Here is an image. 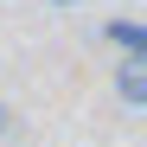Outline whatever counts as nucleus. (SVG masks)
<instances>
[{
  "instance_id": "nucleus-4",
  "label": "nucleus",
  "mask_w": 147,
  "mask_h": 147,
  "mask_svg": "<svg viewBox=\"0 0 147 147\" xmlns=\"http://www.w3.org/2000/svg\"><path fill=\"white\" fill-rule=\"evenodd\" d=\"M51 7H77V0H51Z\"/></svg>"
},
{
  "instance_id": "nucleus-2",
  "label": "nucleus",
  "mask_w": 147,
  "mask_h": 147,
  "mask_svg": "<svg viewBox=\"0 0 147 147\" xmlns=\"http://www.w3.org/2000/svg\"><path fill=\"white\" fill-rule=\"evenodd\" d=\"M109 38L121 45V58H128V51H147V32L134 26V19H115V26H109Z\"/></svg>"
},
{
  "instance_id": "nucleus-1",
  "label": "nucleus",
  "mask_w": 147,
  "mask_h": 147,
  "mask_svg": "<svg viewBox=\"0 0 147 147\" xmlns=\"http://www.w3.org/2000/svg\"><path fill=\"white\" fill-rule=\"evenodd\" d=\"M115 96L128 109L147 102V51H128V58H115Z\"/></svg>"
},
{
  "instance_id": "nucleus-3",
  "label": "nucleus",
  "mask_w": 147,
  "mask_h": 147,
  "mask_svg": "<svg viewBox=\"0 0 147 147\" xmlns=\"http://www.w3.org/2000/svg\"><path fill=\"white\" fill-rule=\"evenodd\" d=\"M0 141H13V109L0 102Z\"/></svg>"
}]
</instances>
